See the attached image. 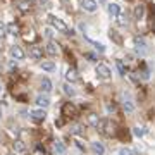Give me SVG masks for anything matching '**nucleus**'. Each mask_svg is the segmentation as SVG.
I'll return each instance as SVG.
<instances>
[{
	"mask_svg": "<svg viewBox=\"0 0 155 155\" xmlns=\"http://www.w3.org/2000/svg\"><path fill=\"white\" fill-rule=\"evenodd\" d=\"M48 22H50V26L55 29V31H59V33H64V35H67V36H72V35H74V31L69 29V26H67L66 22L62 21V19H59L57 16H54V14L48 16Z\"/></svg>",
	"mask_w": 155,
	"mask_h": 155,
	"instance_id": "nucleus-1",
	"label": "nucleus"
},
{
	"mask_svg": "<svg viewBox=\"0 0 155 155\" xmlns=\"http://www.w3.org/2000/svg\"><path fill=\"white\" fill-rule=\"evenodd\" d=\"M95 74H97V78H98V79H102V81H109V79L112 78L110 69H109L107 66H104V64H98V66H97Z\"/></svg>",
	"mask_w": 155,
	"mask_h": 155,
	"instance_id": "nucleus-2",
	"label": "nucleus"
},
{
	"mask_svg": "<svg viewBox=\"0 0 155 155\" xmlns=\"http://www.w3.org/2000/svg\"><path fill=\"white\" fill-rule=\"evenodd\" d=\"M29 117H31V121L33 122H43L47 119V112L45 109H33V110H29Z\"/></svg>",
	"mask_w": 155,
	"mask_h": 155,
	"instance_id": "nucleus-3",
	"label": "nucleus"
},
{
	"mask_svg": "<svg viewBox=\"0 0 155 155\" xmlns=\"http://www.w3.org/2000/svg\"><path fill=\"white\" fill-rule=\"evenodd\" d=\"M133 41H134V48H136V52L143 55L145 52H147V41H145V38L143 36H134Z\"/></svg>",
	"mask_w": 155,
	"mask_h": 155,
	"instance_id": "nucleus-4",
	"label": "nucleus"
},
{
	"mask_svg": "<svg viewBox=\"0 0 155 155\" xmlns=\"http://www.w3.org/2000/svg\"><path fill=\"white\" fill-rule=\"evenodd\" d=\"M76 107L72 105L71 102H66L64 105H62V116L64 117H74L76 116Z\"/></svg>",
	"mask_w": 155,
	"mask_h": 155,
	"instance_id": "nucleus-5",
	"label": "nucleus"
},
{
	"mask_svg": "<svg viewBox=\"0 0 155 155\" xmlns=\"http://www.w3.org/2000/svg\"><path fill=\"white\" fill-rule=\"evenodd\" d=\"M14 5H16L22 14H26V12L31 11V5H33V4H29L28 0H14Z\"/></svg>",
	"mask_w": 155,
	"mask_h": 155,
	"instance_id": "nucleus-6",
	"label": "nucleus"
},
{
	"mask_svg": "<svg viewBox=\"0 0 155 155\" xmlns=\"http://www.w3.org/2000/svg\"><path fill=\"white\" fill-rule=\"evenodd\" d=\"M9 52H11V55L14 57L16 61H21V59H24V57H26V54H24V50H22L21 47H17V45H12Z\"/></svg>",
	"mask_w": 155,
	"mask_h": 155,
	"instance_id": "nucleus-7",
	"label": "nucleus"
},
{
	"mask_svg": "<svg viewBox=\"0 0 155 155\" xmlns=\"http://www.w3.org/2000/svg\"><path fill=\"white\" fill-rule=\"evenodd\" d=\"M81 7H83L86 12H97L98 4H97L95 0H81Z\"/></svg>",
	"mask_w": 155,
	"mask_h": 155,
	"instance_id": "nucleus-8",
	"label": "nucleus"
},
{
	"mask_svg": "<svg viewBox=\"0 0 155 155\" xmlns=\"http://www.w3.org/2000/svg\"><path fill=\"white\" fill-rule=\"evenodd\" d=\"M66 79H67V83H78L79 81V74H78V71L74 69V67H69L66 72Z\"/></svg>",
	"mask_w": 155,
	"mask_h": 155,
	"instance_id": "nucleus-9",
	"label": "nucleus"
},
{
	"mask_svg": "<svg viewBox=\"0 0 155 155\" xmlns=\"http://www.w3.org/2000/svg\"><path fill=\"white\" fill-rule=\"evenodd\" d=\"M121 12V5L119 4H116V2H110V4H107V14L114 19V17L117 16Z\"/></svg>",
	"mask_w": 155,
	"mask_h": 155,
	"instance_id": "nucleus-10",
	"label": "nucleus"
},
{
	"mask_svg": "<svg viewBox=\"0 0 155 155\" xmlns=\"http://www.w3.org/2000/svg\"><path fill=\"white\" fill-rule=\"evenodd\" d=\"M35 102H36V105L40 107V109H47V107L50 105V98L47 97V95H43V93H40L36 98H35Z\"/></svg>",
	"mask_w": 155,
	"mask_h": 155,
	"instance_id": "nucleus-11",
	"label": "nucleus"
},
{
	"mask_svg": "<svg viewBox=\"0 0 155 155\" xmlns=\"http://www.w3.org/2000/svg\"><path fill=\"white\" fill-rule=\"evenodd\" d=\"M59 45L55 43V41H48V43H47V47H45V52H47V54H48L50 57H55L57 54H59Z\"/></svg>",
	"mask_w": 155,
	"mask_h": 155,
	"instance_id": "nucleus-12",
	"label": "nucleus"
},
{
	"mask_svg": "<svg viewBox=\"0 0 155 155\" xmlns=\"http://www.w3.org/2000/svg\"><path fill=\"white\" fill-rule=\"evenodd\" d=\"M29 57H31V59H35V61H40V59L43 57V50H41V47L33 45V47L29 48Z\"/></svg>",
	"mask_w": 155,
	"mask_h": 155,
	"instance_id": "nucleus-13",
	"label": "nucleus"
},
{
	"mask_svg": "<svg viewBox=\"0 0 155 155\" xmlns=\"http://www.w3.org/2000/svg\"><path fill=\"white\" fill-rule=\"evenodd\" d=\"M91 150H93L95 155L105 153V147H104V143H100V141H91Z\"/></svg>",
	"mask_w": 155,
	"mask_h": 155,
	"instance_id": "nucleus-14",
	"label": "nucleus"
},
{
	"mask_svg": "<svg viewBox=\"0 0 155 155\" xmlns=\"http://www.w3.org/2000/svg\"><path fill=\"white\" fill-rule=\"evenodd\" d=\"M40 88H41V91H43V93L52 91V81H50L48 78H43V79H41V83H40Z\"/></svg>",
	"mask_w": 155,
	"mask_h": 155,
	"instance_id": "nucleus-15",
	"label": "nucleus"
},
{
	"mask_svg": "<svg viewBox=\"0 0 155 155\" xmlns=\"http://www.w3.org/2000/svg\"><path fill=\"white\" fill-rule=\"evenodd\" d=\"M22 38H24V41H28V43H35L36 41V33H35L33 29H28L26 33L22 35Z\"/></svg>",
	"mask_w": 155,
	"mask_h": 155,
	"instance_id": "nucleus-16",
	"label": "nucleus"
},
{
	"mask_svg": "<svg viewBox=\"0 0 155 155\" xmlns=\"http://www.w3.org/2000/svg\"><path fill=\"white\" fill-rule=\"evenodd\" d=\"M133 14H134V19H138V21H140V19H143V17H145V5H141V4L136 5V7H134Z\"/></svg>",
	"mask_w": 155,
	"mask_h": 155,
	"instance_id": "nucleus-17",
	"label": "nucleus"
},
{
	"mask_svg": "<svg viewBox=\"0 0 155 155\" xmlns=\"http://www.w3.org/2000/svg\"><path fill=\"white\" fill-rule=\"evenodd\" d=\"M7 33L12 35V36H17V35H19V26H17L16 22H11V24H7Z\"/></svg>",
	"mask_w": 155,
	"mask_h": 155,
	"instance_id": "nucleus-18",
	"label": "nucleus"
},
{
	"mask_svg": "<svg viewBox=\"0 0 155 155\" xmlns=\"http://www.w3.org/2000/svg\"><path fill=\"white\" fill-rule=\"evenodd\" d=\"M40 67H41L43 71H47V72H52L54 69H55V64H54L52 61H47V62H41V64H40Z\"/></svg>",
	"mask_w": 155,
	"mask_h": 155,
	"instance_id": "nucleus-19",
	"label": "nucleus"
},
{
	"mask_svg": "<svg viewBox=\"0 0 155 155\" xmlns=\"http://www.w3.org/2000/svg\"><path fill=\"white\" fill-rule=\"evenodd\" d=\"M54 150H55L59 155H64L66 153V145L62 143V141H55V143H54Z\"/></svg>",
	"mask_w": 155,
	"mask_h": 155,
	"instance_id": "nucleus-20",
	"label": "nucleus"
},
{
	"mask_svg": "<svg viewBox=\"0 0 155 155\" xmlns=\"http://www.w3.org/2000/svg\"><path fill=\"white\" fill-rule=\"evenodd\" d=\"M145 133H147V129H145L143 126H136V127H133V134L136 136V138H143Z\"/></svg>",
	"mask_w": 155,
	"mask_h": 155,
	"instance_id": "nucleus-21",
	"label": "nucleus"
},
{
	"mask_svg": "<svg viewBox=\"0 0 155 155\" xmlns=\"http://www.w3.org/2000/svg\"><path fill=\"white\" fill-rule=\"evenodd\" d=\"M62 88H64V93H66L67 97H74V95H76V90L71 86V83H66Z\"/></svg>",
	"mask_w": 155,
	"mask_h": 155,
	"instance_id": "nucleus-22",
	"label": "nucleus"
},
{
	"mask_svg": "<svg viewBox=\"0 0 155 155\" xmlns=\"http://www.w3.org/2000/svg\"><path fill=\"white\" fill-rule=\"evenodd\" d=\"M71 134H76V136H83V134H84L83 126H79V124L72 126V127H71Z\"/></svg>",
	"mask_w": 155,
	"mask_h": 155,
	"instance_id": "nucleus-23",
	"label": "nucleus"
},
{
	"mask_svg": "<svg viewBox=\"0 0 155 155\" xmlns=\"http://www.w3.org/2000/svg\"><path fill=\"white\" fill-rule=\"evenodd\" d=\"M24 150H26V145L22 143L21 140H17L16 143H14V152H17V153H22Z\"/></svg>",
	"mask_w": 155,
	"mask_h": 155,
	"instance_id": "nucleus-24",
	"label": "nucleus"
},
{
	"mask_svg": "<svg viewBox=\"0 0 155 155\" xmlns=\"http://www.w3.org/2000/svg\"><path fill=\"white\" fill-rule=\"evenodd\" d=\"M116 66H117V71L121 76H126V66H124V62L122 61H116Z\"/></svg>",
	"mask_w": 155,
	"mask_h": 155,
	"instance_id": "nucleus-25",
	"label": "nucleus"
},
{
	"mask_svg": "<svg viewBox=\"0 0 155 155\" xmlns=\"http://www.w3.org/2000/svg\"><path fill=\"white\" fill-rule=\"evenodd\" d=\"M98 121H100V117L97 116V114H90V116H88V124H91V126H95V127H97Z\"/></svg>",
	"mask_w": 155,
	"mask_h": 155,
	"instance_id": "nucleus-26",
	"label": "nucleus"
},
{
	"mask_svg": "<svg viewBox=\"0 0 155 155\" xmlns=\"http://www.w3.org/2000/svg\"><path fill=\"white\" fill-rule=\"evenodd\" d=\"M116 17L119 19V21H117V22H119V26H126V24H127V16H126V14H121V12H119Z\"/></svg>",
	"mask_w": 155,
	"mask_h": 155,
	"instance_id": "nucleus-27",
	"label": "nucleus"
},
{
	"mask_svg": "<svg viewBox=\"0 0 155 155\" xmlns=\"http://www.w3.org/2000/svg\"><path fill=\"white\" fill-rule=\"evenodd\" d=\"M122 109L127 112V114H131V112H134V105L131 104V102H124L122 104Z\"/></svg>",
	"mask_w": 155,
	"mask_h": 155,
	"instance_id": "nucleus-28",
	"label": "nucleus"
},
{
	"mask_svg": "<svg viewBox=\"0 0 155 155\" xmlns=\"http://www.w3.org/2000/svg\"><path fill=\"white\" fill-rule=\"evenodd\" d=\"M88 41H90V43H93V45H95V48L98 50L100 54H104V52H105V47H104L102 43H97V41H93V40H88Z\"/></svg>",
	"mask_w": 155,
	"mask_h": 155,
	"instance_id": "nucleus-29",
	"label": "nucleus"
},
{
	"mask_svg": "<svg viewBox=\"0 0 155 155\" xmlns=\"http://www.w3.org/2000/svg\"><path fill=\"white\" fill-rule=\"evenodd\" d=\"M5 35H7V24L0 21V38H4Z\"/></svg>",
	"mask_w": 155,
	"mask_h": 155,
	"instance_id": "nucleus-30",
	"label": "nucleus"
},
{
	"mask_svg": "<svg viewBox=\"0 0 155 155\" xmlns=\"http://www.w3.org/2000/svg\"><path fill=\"white\" fill-rule=\"evenodd\" d=\"M110 38L114 40V41H116V43H119V45L122 43V40H121V36H119V35H117V31H110Z\"/></svg>",
	"mask_w": 155,
	"mask_h": 155,
	"instance_id": "nucleus-31",
	"label": "nucleus"
},
{
	"mask_svg": "<svg viewBox=\"0 0 155 155\" xmlns=\"http://www.w3.org/2000/svg\"><path fill=\"white\" fill-rule=\"evenodd\" d=\"M43 35L47 36V38H52V36H54V28H45Z\"/></svg>",
	"mask_w": 155,
	"mask_h": 155,
	"instance_id": "nucleus-32",
	"label": "nucleus"
},
{
	"mask_svg": "<svg viewBox=\"0 0 155 155\" xmlns=\"http://www.w3.org/2000/svg\"><path fill=\"white\" fill-rule=\"evenodd\" d=\"M119 155H133V152L129 148H126V147H122V148L119 150Z\"/></svg>",
	"mask_w": 155,
	"mask_h": 155,
	"instance_id": "nucleus-33",
	"label": "nucleus"
},
{
	"mask_svg": "<svg viewBox=\"0 0 155 155\" xmlns=\"http://www.w3.org/2000/svg\"><path fill=\"white\" fill-rule=\"evenodd\" d=\"M84 57H86L90 62H97V57H95L93 54H84Z\"/></svg>",
	"mask_w": 155,
	"mask_h": 155,
	"instance_id": "nucleus-34",
	"label": "nucleus"
},
{
	"mask_svg": "<svg viewBox=\"0 0 155 155\" xmlns=\"http://www.w3.org/2000/svg\"><path fill=\"white\" fill-rule=\"evenodd\" d=\"M36 4H38L40 7H45L47 4H48V0H36Z\"/></svg>",
	"mask_w": 155,
	"mask_h": 155,
	"instance_id": "nucleus-35",
	"label": "nucleus"
},
{
	"mask_svg": "<svg viewBox=\"0 0 155 155\" xmlns=\"http://www.w3.org/2000/svg\"><path fill=\"white\" fill-rule=\"evenodd\" d=\"M28 2H29V4H35V2H36V0H28Z\"/></svg>",
	"mask_w": 155,
	"mask_h": 155,
	"instance_id": "nucleus-36",
	"label": "nucleus"
},
{
	"mask_svg": "<svg viewBox=\"0 0 155 155\" xmlns=\"http://www.w3.org/2000/svg\"><path fill=\"white\" fill-rule=\"evenodd\" d=\"M0 119H2V109H0Z\"/></svg>",
	"mask_w": 155,
	"mask_h": 155,
	"instance_id": "nucleus-37",
	"label": "nucleus"
},
{
	"mask_svg": "<svg viewBox=\"0 0 155 155\" xmlns=\"http://www.w3.org/2000/svg\"><path fill=\"white\" fill-rule=\"evenodd\" d=\"M0 93H2V84H0Z\"/></svg>",
	"mask_w": 155,
	"mask_h": 155,
	"instance_id": "nucleus-38",
	"label": "nucleus"
},
{
	"mask_svg": "<svg viewBox=\"0 0 155 155\" xmlns=\"http://www.w3.org/2000/svg\"><path fill=\"white\" fill-rule=\"evenodd\" d=\"M0 71H2V67H0Z\"/></svg>",
	"mask_w": 155,
	"mask_h": 155,
	"instance_id": "nucleus-39",
	"label": "nucleus"
},
{
	"mask_svg": "<svg viewBox=\"0 0 155 155\" xmlns=\"http://www.w3.org/2000/svg\"><path fill=\"white\" fill-rule=\"evenodd\" d=\"M102 2H105V0H102Z\"/></svg>",
	"mask_w": 155,
	"mask_h": 155,
	"instance_id": "nucleus-40",
	"label": "nucleus"
}]
</instances>
